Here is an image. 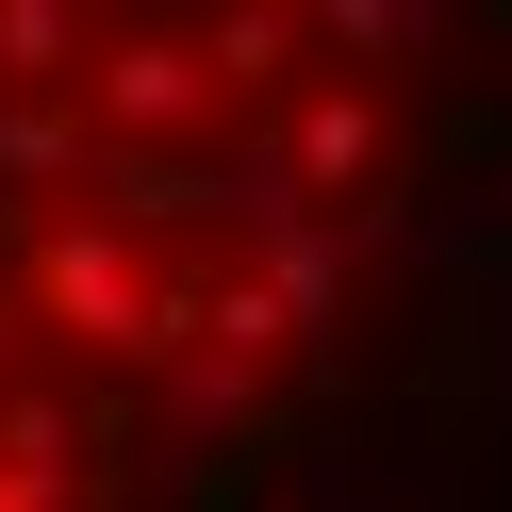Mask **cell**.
I'll return each instance as SVG.
<instances>
[{
  "label": "cell",
  "mask_w": 512,
  "mask_h": 512,
  "mask_svg": "<svg viewBox=\"0 0 512 512\" xmlns=\"http://www.w3.org/2000/svg\"><path fill=\"white\" fill-rule=\"evenodd\" d=\"M463 182L430 17L0 0V512H232Z\"/></svg>",
  "instance_id": "6da1fadb"
}]
</instances>
